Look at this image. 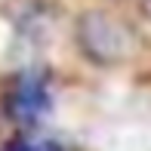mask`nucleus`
<instances>
[{
    "label": "nucleus",
    "mask_w": 151,
    "mask_h": 151,
    "mask_svg": "<svg viewBox=\"0 0 151 151\" xmlns=\"http://www.w3.org/2000/svg\"><path fill=\"white\" fill-rule=\"evenodd\" d=\"M127 40H129L127 31H123L120 25H114L111 19L99 16V12H93V16H86L83 22H80V43L99 62L120 59L123 52H127Z\"/></svg>",
    "instance_id": "1"
},
{
    "label": "nucleus",
    "mask_w": 151,
    "mask_h": 151,
    "mask_svg": "<svg viewBox=\"0 0 151 151\" xmlns=\"http://www.w3.org/2000/svg\"><path fill=\"white\" fill-rule=\"evenodd\" d=\"M50 111V93L37 77H25L19 80V86L9 96V114L19 123H37L46 117Z\"/></svg>",
    "instance_id": "2"
},
{
    "label": "nucleus",
    "mask_w": 151,
    "mask_h": 151,
    "mask_svg": "<svg viewBox=\"0 0 151 151\" xmlns=\"http://www.w3.org/2000/svg\"><path fill=\"white\" fill-rule=\"evenodd\" d=\"M9 151H62V145L46 136H22L16 145H9Z\"/></svg>",
    "instance_id": "3"
}]
</instances>
